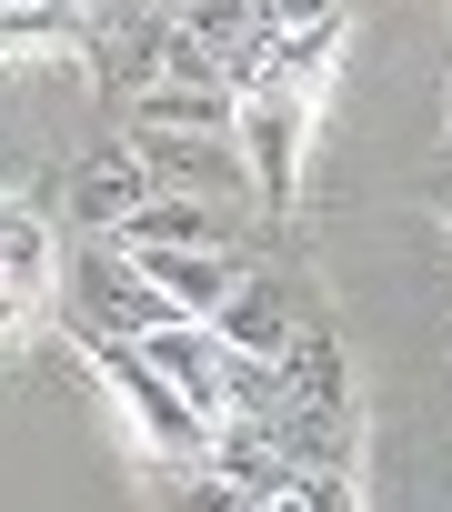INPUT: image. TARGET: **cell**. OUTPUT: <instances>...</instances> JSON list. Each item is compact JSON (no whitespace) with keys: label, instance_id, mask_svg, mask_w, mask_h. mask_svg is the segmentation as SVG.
<instances>
[{"label":"cell","instance_id":"cell-1","mask_svg":"<svg viewBox=\"0 0 452 512\" xmlns=\"http://www.w3.org/2000/svg\"><path fill=\"white\" fill-rule=\"evenodd\" d=\"M91 372L121 392V412H131V432L151 442V452H171V462H211V432H221V412L211 402H191L141 342H91Z\"/></svg>","mask_w":452,"mask_h":512},{"label":"cell","instance_id":"cell-2","mask_svg":"<svg viewBox=\"0 0 452 512\" xmlns=\"http://www.w3.org/2000/svg\"><path fill=\"white\" fill-rule=\"evenodd\" d=\"M161 322H181V302L141 272L131 241H91L81 262H71V332H81V352L91 342H141Z\"/></svg>","mask_w":452,"mask_h":512},{"label":"cell","instance_id":"cell-3","mask_svg":"<svg viewBox=\"0 0 452 512\" xmlns=\"http://www.w3.org/2000/svg\"><path fill=\"white\" fill-rule=\"evenodd\" d=\"M242 161H252V191H262L272 211L302 191V91L242 101Z\"/></svg>","mask_w":452,"mask_h":512},{"label":"cell","instance_id":"cell-4","mask_svg":"<svg viewBox=\"0 0 452 512\" xmlns=\"http://www.w3.org/2000/svg\"><path fill=\"white\" fill-rule=\"evenodd\" d=\"M141 272H151V282H161V292H171L191 322H211L221 302H232V292L252 282L232 241H161V251H141Z\"/></svg>","mask_w":452,"mask_h":512},{"label":"cell","instance_id":"cell-5","mask_svg":"<svg viewBox=\"0 0 452 512\" xmlns=\"http://www.w3.org/2000/svg\"><path fill=\"white\" fill-rule=\"evenodd\" d=\"M151 181H161V171H151L141 151H111V161H91V171L71 181V231L111 241V231H121V221H131V211L151 201Z\"/></svg>","mask_w":452,"mask_h":512},{"label":"cell","instance_id":"cell-6","mask_svg":"<svg viewBox=\"0 0 452 512\" xmlns=\"http://www.w3.org/2000/svg\"><path fill=\"white\" fill-rule=\"evenodd\" d=\"M141 161H151L171 191H201V201L252 181V161H242V151H221L211 131H141Z\"/></svg>","mask_w":452,"mask_h":512},{"label":"cell","instance_id":"cell-7","mask_svg":"<svg viewBox=\"0 0 452 512\" xmlns=\"http://www.w3.org/2000/svg\"><path fill=\"white\" fill-rule=\"evenodd\" d=\"M141 352H151V362H161V372H171L191 402H211V412H221V362H232V342H221L211 322H191V312H181V322L141 332Z\"/></svg>","mask_w":452,"mask_h":512},{"label":"cell","instance_id":"cell-8","mask_svg":"<svg viewBox=\"0 0 452 512\" xmlns=\"http://www.w3.org/2000/svg\"><path fill=\"white\" fill-rule=\"evenodd\" d=\"M292 402H302L292 362H272V352H232V362H221V412H242V422H282Z\"/></svg>","mask_w":452,"mask_h":512},{"label":"cell","instance_id":"cell-9","mask_svg":"<svg viewBox=\"0 0 452 512\" xmlns=\"http://www.w3.org/2000/svg\"><path fill=\"white\" fill-rule=\"evenodd\" d=\"M111 241H131V251H161V241H221V211H211L201 191H151Z\"/></svg>","mask_w":452,"mask_h":512},{"label":"cell","instance_id":"cell-10","mask_svg":"<svg viewBox=\"0 0 452 512\" xmlns=\"http://www.w3.org/2000/svg\"><path fill=\"white\" fill-rule=\"evenodd\" d=\"M211 332L232 342V352H272V362H292V322H282V292H272V282H242L232 302L211 312Z\"/></svg>","mask_w":452,"mask_h":512},{"label":"cell","instance_id":"cell-11","mask_svg":"<svg viewBox=\"0 0 452 512\" xmlns=\"http://www.w3.org/2000/svg\"><path fill=\"white\" fill-rule=\"evenodd\" d=\"M0 292H11V322L51 292V231H41L21 201H11V221H0Z\"/></svg>","mask_w":452,"mask_h":512},{"label":"cell","instance_id":"cell-12","mask_svg":"<svg viewBox=\"0 0 452 512\" xmlns=\"http://www.w3.org/2000/svg\"><path fill=\"white\" fill-rule=\"evenodd\" d=\"M242 101L232 91H201V81H171V91H151L141 101V131H221Z\"/></svg>","mask_w":452,"mask_h":512},{"label":"cell","instance_id":"cell-13","mask_svg":"<svg viewBox=\"0 0 452 512\" xmlns=\"http://www.w3.org/2000/svg\"><path fill=\"white\" fill-rule=\"evenodd\" d=\"M181 31L211 41V51H242V41L272 31V21H262V0H181Z\"/></svg>","mask_w":452,"mask_h":512},{"label":"cell","instance_id":"cell-14","mask_svg":"<svg viewBox=\"0 0 452 512\" xmlns=\"http://www.w3.org/2000/svg\"><path fill=\"white\" fill-rule=\"evenodd\" d=\"M332 51H342V11H332V21H312V31H272V91H292V81H302V71H322Z\"/></svg>","mask_w":452,"mask_h":512},{"label":"cell","instance_id":"cell-15","mask_svg":"<svg viewBox=\"0 0 452 512\" xmlns=\"http://www.w3.org/2000/svg\"><path fill=\"white\" fill-rule=\"evenodd\" d=\"M332 11H342V0H262L272 31H312V21H332Z\"/></svg>","mask_w":452,"mask_h":512}]
</instances>
